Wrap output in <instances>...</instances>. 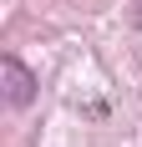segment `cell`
Segmentation results:
<instances>
[{
  "instance_id": "obj_1",
  "label": "cell",
  "mask_w": 142,
  "mask_h": 147,
  "mask_svg": "<svg viewBox=\"0 0 142 147\" xmlns=\"http://www.w3.org/2000/svg\"><path fill=\"white\" fill-rule=\"evenodd\" d=\"M0 81H5V102H10V107H30V96H36V76H30L15 56H0Z\"/></svg>"
}]
</instances>
